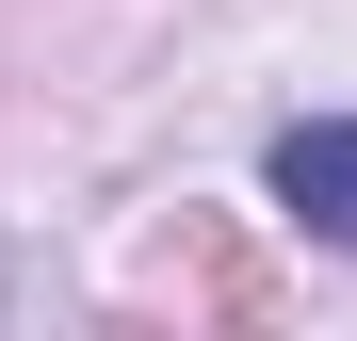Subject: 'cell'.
<instances>
[{
	"label": "cell",
	"mask_w": 357,
	"mask_h": 341,
	"mask_svg": "<svg viewBox=\"0 0 357 341\" xmlns=\"http://www.w3.org/2000/svg\"><path fill=\"white\" fill-rule=\"evenodd\" d=\"M260 179H276V211L309 227V244H341V260H357V114H292Z\"/></svg>",
	"instance_id": "obj_1"
}]
</instances>
